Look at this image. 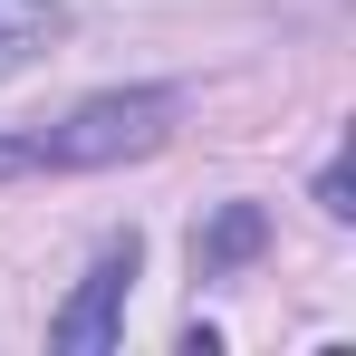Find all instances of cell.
<instances>
[{"mask_svg": "<svg viewBox=\"0 0 356 356\" xmlns=\"http://www.w3.org/2000/svg\"><path fill=\"white\" fill-rule=\"evenodd\" d=\"M174 125H183V87H106V97H77V106L49 116V125L0 135V183H29V174H106V164L154 154Z\"/></svg>", "mask_w": 356, "mask_h": 356, "instance_id": "6da1fadb", "label": "cell"}, {"mask_svg": "<svg viewBox=\"0 0 356 356\" xmlns=\"http://www.w3.org/2000/svg\"><path fill=\"white\" fill-rule=\"evenodd\" d=\"M135 270H145V232H116L97 260H87L77 298L49 318V356H106V347H116V337H125V289H135Z\"/></svg>", "mask_w": 356, "mask_h": 356, "instance_id": "7a4b0ae2", "label": "cell"}, {"mask_svg": "<svg viewBox=\"0 0 356 356\" xmlns=\"http://www.w3.org/2000/svg\"><path fill=\"white\" fill-rule=\"evenodd\" d=\"M270 250V212L260 202H212V222H193V280H241Z\"/></svg>", "mask_w": 356, "mask_h": 356, "instance_id": "3957f363", "label": "cell"}, {"mask_svg": "<svg viewBox=\"0 0 356 356\" xmlns=\"http://www.w3.org/2000/svg\"><path fill=\"white\" fill-rule=\"evenodd\" d=\"M58 39H67V10H58V0H0V77L39 67Z\"/></svg>", "mask_w": 356, "mask_h": 356, "instance_id": "277c9868", "label": "cell"}, {"mask_svg": "<svg viewBox=\"0 0 356 356\" xmlns=\"http://www.w3.org/2000/svg\"><path fill=\"white\" fill-rule=\"evenodd\" d=\"M318 212H327V222H347V212H356V202H347V164L318 174Z\"/></svg>", "mask_w": 356, "mask_h": 356, "instance_id": "5b68a950", "label": "cell"}]
</instances>
